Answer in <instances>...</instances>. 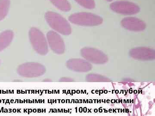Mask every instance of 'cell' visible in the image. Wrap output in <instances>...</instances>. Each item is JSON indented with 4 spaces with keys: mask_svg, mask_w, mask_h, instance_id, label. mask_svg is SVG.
I'll return each mask as SVG.
<instances>
[{
    "mask_svg": "<svg viewBox=\"0 0 155 116\" xmlns=\"http://www.w3.org/2000/svg\"><path fill=\"white\" fill-rule=\"evenodd\" d=\"M69 22L75 25L84 26H96L103 22L102 17L89 12H79L70 15Z\"/></svg>",
    "mask_w": 155,
    "mask_h": 116,
    "instance_id": "7a4b0ae2",
    "label": "cell"
},
{
    "mask_svg": "<svg viewBox=\"0 0 155 116\" xmlns=\"http://www.w3.org/2000/svg\"><path fill=\"white\" fill-rule=\"evenodd\" d=\"M86 79L88 81H106L109 80L107 77L96 74L88 75Z\"/></svg>",
    "mask_w": 155,
    "mask_h": 116,
    "instance_id": "9a60e30c",
    "label": "cell"
},
{
    "mask_svg": "<svg viewBox=\"0 0 155 116\" xmlns=\"http://www.w3.org/2000/svg\"><path fill=\"white\" fill-rule=\"evenodd\" d=\"M110 8L116 14L131 16L139 13L140 7L137 4L126 0L113 2L110 5Z\"/></svg>",
    "mask_w": 155,
    "mask_h": 116,
    "instance_id": "277c9868",
    "label": "cell"
},
{
    "mask_svg": "<svg viewBox=\"0 0 155 116\" xmlns=\"http://www.w3.org/2000/svg\"><path fill=\"white\" fill-rule=\"evenodd\" d=\"M81 55L87 61L97 64H103L107 62V56L99 50L90 47H85L81 50Z\"/></svg>",
    "mask_w": 155,
    "mask_h": 116,
    "instance_id": "8992f818",
    "label": "cell"
},
{
    "mask_svg": "<svg viewBox=\"0 0 155 116\" xmlns=\"http://www.w3.org/2000/svg\"><path fill=\"white\" fill-rule=\"evenodd\" d=\"M56 8L63 12H67L71 9V6L67 0H50Z\"/></svg>",
    "mask_w": 155,
    "mask_h": 116,
    "instance_id": "7c38bea8",
    "label": "cell"
},
{
    "mask_svg": "<svg viewBox=\"0 0 155 116\" xmlns=\"http://www.w3.org/2000/svg\"><path fill=\"white\" fill-rule=\"evenodd\" d=\"M107 2H113L114 0H105Z\"/></svg>",
    "mask_w": 155,
    "mask_h": 116,
    "instance_id": "2e32d148",
    "label": "cell"
},
{
    "mask_svg": "<svg viewBox=\"0 0 155 116\" xmlns=\"http://www.w3.org/2000/svg\"><path fill=\"white\" fill-rule=\"evenodd\" d=\"M17 72L21 77L34 78L44 75L46 68L41 64L30 62L20 65L17 68Z\"/></svg>",
    "mask_w": 155,
    "mask_h": 116,
    "instance_id": "5b68a950",
    "label": "cell"
},
{
    "mask_svg": "<svg viewBox=\"0 0 155 116\" xmlns=\"http://www.w3.org/2000/svg\"><path fill=\"white\" fill-rule=\"evenodd\" d=\"M68 69L78 72H86L92 69L91 64L88 61L80 59L69 60L67 63Z\"/></svg>",
    "mask_w": 155,
    "mask_h": 116,
    "instance_id": "30bf717a",
    "label": "cell"
},
{
    "mask_svg": "<svg viewBox=\"0 0 155 116\" xmlns=\"http://www.w3.org/2000/svg\"><path fill=\"white\" fill-rule=\"evenodd\" d=\"M45 19L50 27L57 32L64 35L71 34L72 28L69 22L60 14L48 11L46 13Z\"/></svg>",
    "mask_w": 155,
    "mask_h": 116,
    "instance_id": "6da1fadb",
    "label": "cell"
},
{
    "mask_svg": "<svg viewBox=\"0 0 155 116\" xmlns=\"http://www.w3.org/2000/svg\"><path fill=\"white\" fill-rule=\"evenodd\" d=\"M10 5L9 0H0V21L3 20L7 16Z\"/></svg>",
    "mask_w": 155,
    "mask_h": 116,
    "instance_id": "4fadbf2b",
    "label": "cell"
},
{
    "mask_svg": "<svg viewBox=\"0 0 155 116\" xmlns=\"http://www.w3.org/2000/svg\"><path fill=\"white\" fill-rule=\"evenodd\" d=\"M14 34L11 30H7L0 34V52L5 49L11 44Z\"/></svg>",
    "mask_w": 155,
    "mask_h": 116,
    "instance_id": "8fae6325",
    "label": "cell"
},
{
    "mask_svg": "<svg viewBox=\"0 0 155 116\" xmlns=\"http://www.w3.org/2000/svg\"><path fill=\"white\" fill-rule=\"evenodd\" d=\"M121 24L123 28L135 32L143 31L146 28V24L144 21L132 16L123 18L121 21Z\"/></svg>",
    "mask_w": 155,
    "mask_h": 116,
    "instance_id": "ba28073f",
    "label": "cell"
},
{
    "mask_svg": "<svg viewBox=\"0 0 155 116\" xmlns=\"http://www.w3.org/2000/svg\"><path fill=\"white\" fill-rule=\"evenodd\" d=\"M29 39L34 50L39 54L46 55L48 52L47 40L43 33L36 28H31Z\"/></svg>",
    "mask_w": 155,
    "mask_h": 116,
    "instance_id": "3957f363",
    "label": "cell"
},
{
    "mask_svg": "<svg viewBox=\"0 0 155 116\" xmlns=\"http://www.w3.org/2000/svg\"><path fill=\"white\" fill-rule=\"evenodd\" d=\"M47 38L50 48L54 53L59 55L64 53L65 50V44L59 34L50 31L47 34Z\"/></svg>",
    "mask_w": 155,
    "mask_h": 116,
    "instance_id": "52a82bcc",
    "label": "cell"
},
{
    "mask_svg": "<svg viewBox=\"0 0 155 116\" xmlns=\"http://www.w3.org/2000/svg\"><path fill=\"white\" fill-rule=\"evenodd\" d=\"M81 7L88 10H92L96 7L94 0H75Z\"/></svg>",
    "mask_w": 155,
    "mask_h": 116,
    "instance_id": "5bb4252c",
    "label": "cell"
},
{
    "mask_svg": "<svg viewBox=\"0 0 155 116\" xmlns=\"http://www.w3.org/2000/svg\"><path fill=\"white\" fill-rule=\"evenodd\" d=\"M130 57L135 60L148 61L155 60V51L153 49L140 47L132 49L130 51Z\"/></svg>",
    "mask_w": 155,
    "mask_h": 116,
    "instance_id": "9c48e42d",
    "label": "cell"
}]
</instances>
